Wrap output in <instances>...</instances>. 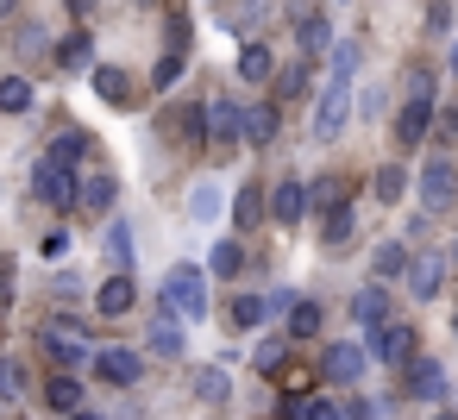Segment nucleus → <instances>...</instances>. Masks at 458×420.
Segmentation results:
<instances>
[{"instance_id":"24","label":"nucleus","mask_w":458,"mask_h":420,"mask_svg":"<svg viewBox=\"0 0 458 420\" xmlns=\"http://www.w3.org/2000/svg\"><path fill=\"white\" fill-rule=\"evenodd\" d=\"M264 214H270V207H264V189H239V195H233V220H239L245 232L264 226Z\"/></svg>"},{"instance_id":"19","label":"nucleus","mask_w":458,"mask_h":420,"mask_svg":"<svg viewBox=\"0 0 458 420\" xmlns=\"http://www.w3.org/2000/svg\"><path fill=\"white\" fill-rule=\"evenodd\" d=\"M270 214H276L283 226H295V220L308 214V189H301V182H276V195H270Z\"/></svg>"},{"instance_id":"41","label":"nucleus","mask_w":458,"mask_h":420,"mask_svg":"<svg viewBox=\"0 0 458 420\" xmlns=\"http://www.w3.org/2000/svg\"><path fill=\"white\" fill-rule=\"evenodd\" d=\"M295 307V289H270L264 295V320H276V314H289Z\"/></svg>"},{"instance_id":"42","label":"nucleus","mask_w":458,"mask_h":420,"mask_svg":"<svg viewBox=\"0 0 458 420\" xmlns=\"http://www.w3.org/2000/svg\"><path fill=\"white\" fill-rule=\"evenodd\" d=\"M383 107H389V101H383V88H358V113H364V120H377Z\"/></svg>"},{"instance_id":"44","label":"nucleus","mask_w":458,"mask_h":420,"mask_svg":"<svg viewBox=\"0 0 458 420\" xmlns=\"http://www.w3.org/2000/svg\"><path fill=\"white\" fill-rule=\"evenodd\" d=\"M301 420H339V401H327V395H320V401H308V407H301Z\"/></svg>"},{"instance_id":"3","label":"nucleus","mask_w":458,"mask_h":420,"mask_svg":"<svg viewBox=\"0 0 458 420\" xmlns=\"http://www.w3.org/2000/svg\"><path fill=\"white\" fill-rule=\"evenodd\" d=\"M38 339H45V351H51L57 364H70V370L95 364V339H89L82 326H70V320H45V326H38Z\"/></svg>"},{"instance_id":"48","label":"nucleus","mask_w":458,"mask_h":420,"mask_svg":"<svg viewBox=\"0 0 458 420\" xmlns=\"http://www.w3.org/2000/svg\"><path fill=\"white\" fill-rule=\"evenodd\" d=\"M70 7H76V13H95V0H70Z\"/></svg>"},{"instance_id":"45","label":"nucleus","mask_w":458,"mask_h":420,"mask_svg":"<svg viewBox=\"0 0 458 420\" xmlns=\"http://www.w3.org/2000/svg\"><path fill=\"white\" fill-rule=\"evenodd\" d=\"M258 13H264V0H245V7L233 13V26H239V32H251V26H258Z\"/></svg>"},{"instance_id":"18","label":"nucleus","mask_w":458,"mask_h":420,"mask_svg":"<svg viewBox=\"0 0 458 420\" xmlns=\"http://www.w3.org/2000/svg\"><path fill=\"white\" fill-rule=\"evenodd\" d=\"M89 76H95V95H101L107 107H132V82H126L120 70H107V63H95Z\"/></svg>"},{"instance_id":"39","label":"nucleus","mask_w":458,"mask_h":420,"mask_svg":"<svg viewBox=\"0 0 458 420\" xmlns=\"http://www.w3.org/2000/svg\"><path fill=\"white\" fill-rule=\"evenodd\" d=\"M377 270H383V276H402V270H408V251H402V245H377Z\"/></svg>"},{"instance_id":"51","label":"nucleus","mask_w":458,"mask_h":420,"mask_svg":"<svg viewBox=\"0 0 458 420\" xmlns=\"http://www.w3.org/2000/svg\"><path fill=\"white\" fill-rule=\"evenodd\" d=\"M439 420H458V414H439Z\"/></svg>"},{"instance_id":"2","label":"nucleus","mask_w":458,"mask_h":420,"mask_svg":"<svg viewBox=\"0 0 458 420\" xmlns=\"http://www.w3.org/2000/svg\"><path fill=\"white\" fill-rule=\"evenodd\" d=\"M164 314L170 320H201L208 314V270L170 264V276H164Z\"/></svg>"},{"instance_id":"23","label":"nucleus","mask_w":458,"mask_h":420,"mask_svg":"<svg viewBox=\"0 0 458 420\" xmlns=\"http://www.w3.org/2000/svg\"><path fill=\"white\" fill-rule=\"evenodd\" d=\"M76 201H82L89 214H107V207H114V176H89V182H76Z\"/></svg>"},{"instance_id":"35","label":"nucleus","mask_w":458,"mask_h":420,"mask_svg":"<svg viewBox=\"0 0 458 420\" xmlns=\"http://www.w3.org/2000/svg\"><path fill=\"white\" fill-rule=\"evenodd\" d=\"M20 389H26V370H20V357H0V401H20Z\"/></svg>"},{"instance_id":"4","label":"nucleus","mask_w":458,"mask_h":420,"mask_svg":"<svg viewBox=\"0 0 458 420\" xmlns=\"http://www.w3.org/2000/svg\"><path fill=\"white\" fill-rule=\"evenodd\" d=\"M458 201V164L452 157H433L427 170H420V214L433 220V214H445Z\"/></svg>"},{"instance_id":"38","label":"nucleus","mask_w":458,"mask_h":420,"mask_svg":"<svg viewBox=\"0 0 458 420\" xmlns=\"http://www.w3.org/2000/svg\"><path fill=\"white\" fill-rule=\"evenodd\" d=\"M182 145H208V120H201V107H182Z\"/></svg>"},{"instance_id":"53","label":"nucleus","mask_w":458,"mask_h":420,"mask_svg":"<svg viewBox=\"0 0 458 420\" xmlns=\"http://www.w3.org/2000/svg\"><path fill=\"white\" fill-rule=\"evenodd\" d=\"M452 332H458V320H452Z\"/></svg>"},{"instance_id":"5","label":"nucleus","mask_w":458,"mask_h":420,"mask_svg":"<svg viewBox=\"0 0 458 420\" xmlns=\"http://www.w3.org/2000/svg\"><path fill=\"white\" fill-rule=\"evenodd\" d=\"M408 295L414 301H433L439 295V282H445V251H433V245H420V257H408Z\"/></svg>"},{"instance_id":"54","label":"nucleus","mask_w":458,"mask_h":420,"mask_svg":"<svg viewBox=\"0 0 458 420\" xmlns=\"http://www.w3.org/2000/svg\"><path fill=\"white\" fill-rule=\"evenodd\" d=\"M214 7H220V0H214Z\"/></svg>"},{"instance_id":"25","label":"nucleus","mask_w":458,"mask_h":420,"mask_svg":"<svg viewBox=\"0 0 458 420\" xmlns=\"http://www.w3.org/2000/svg\"><path fill=\"white\" fill-rule=\"evenodd\" d=\"M45 401H51L57 414H76V407H82V382H76V376H51V382H45Z\"/></svg>"},{"instance_id":"34","label":"nucleus","mask_w":458,"mask_h":420,"mask_svg":"<svg viewBox=\"0 0 458 420\" xmlns=\"http://www.w3.org/2000/svg\"><path fill=\"white\" fill-rule=\"evenodd\" d=\"M195 220H214L220 214V182H195V201H189Z\"/></svg>"},{"instance_id":"20","label":"nucleus","mask_w":458,"mask_h":420,"mask_svg":"<svg viewBox=\"0 0 458 420\" xmlns=\"http://www.w3.org/2000/svg\"><path fill=\"white\" fill-rule=\"evenodd\" d=\"M82 157H89V132H57V139H51V164H57V170H76Z\"/></svg>"},{"instance_id":"30","label":"nucleus","mask_w":458,"mask_h":420,"mask_svg":"<svg viewBox=\"0 0 458 420\" xmlns=\"http://www.w3.org/2000/svg\"><path fill=\"white\" fill-rule=\"evenodd\" d=\"M352 226H358V220H352V207H333V214H327V226H320V245H333V251H339V245L352 239Z\"/></svg>"},{"instance_id":"22","label":"nucleus","mask_w":458,"mask_h":420,"mask_svg":"<svg viewBox=\"0 0 458 420\" xmlns=\"http://www.w3.org/2000/svg\"><path fill=\"white\" fill-rule=\"evenodd\" d=\"M226 395H233V376L220 364H201L195 370V401H226Z\"/></svg>"},{"instance_id":"21","label":"nucleus","mask_w":458,"mask_h":420,"mask_svg":"<svg viewBox=\"0 0 458 420\" xmlns=\"http://www.w3.org/2000/svg\"><path fill=\"white\" fill-rule=\"evenodd\" d=\"M107 257L120 276H132V226L126 220H107Z\"/></svg>"},{"instance_id":"13","label":"nucleus","mask_w":458,"mask_h":420,"mask_svg":"<svg viewBox=\"0 0 458 420\" xmlns=\"http://www.w3.org/2000/svg\"><path fill=\"white\" fill-rule=\"evenodd\" d=\"M132 295H139V289H132V276H120V270H114V276H107V282L95 289V307H101L107 320H120V314L132 307Z\"/></svg>"},{"instance_id":"1","label":"nucleus","mask_w":458,"mask_h":420,"mask_svg":"<svg viewBox=\"0 0 458 420\" xmlns=\"http://www.w3.org/2000/svg\"><path fill=\"white\" fill-rule=\"evenodd\" d=\"M327 57H333V70H327L320 107H314V139H320V145H333V139L345 132V113H352V76H358V45L345 38V45H333Z\"/></svg>"},{"instance_id":"10","label":"nucleus","mask_w":458,"mask_h":420,"mask_svg":"<svg viewBox=\"0 0 458 420\" xmlns=\"http://www.w3.org/2000/svg\"><path fill=\"white\" fill-rule=\"evenodd\" d=\"M370 351H377V364H408L414 357V326H377Z\"/></svg>"},{"instance_id":"8","label":"nucleus","mask_w":458,"mask_h":420,"mask_svg":"<svg viewBox=\"0 0 458 420\" xmlns=\"http://www.w3.org/2000/svg\"><path fill=\"white\" fill-rule=\"evenodd\" d=\"M320 376L327 382H358L364 376V345H352V339L345 345H327L320 351Z\"/></svg>"},{"instance_id":"29","label":"nucleus","mask_w":458,"mask_h":420,"mask_svg":"<svg viewBox=\"0 0 458 420\" xmlns=\"http://www.w3.org/2000/svg\"><path fill=\"white\" fill-rule=\"evenodd\" d=\"M26 107H32V82L7 76V82H0V113H26Z\"/></svg>"},{"instance_id":"6","label":"nucleus","mask_w":458,"mask_h":420,"mask_svg":"<svg viewBox=\"0 0 458 420\" xmlns=\"http://www.w3.org/2000/svg\"><path fill=\"white\" fill-rule=\"evenodd\" d=\"M32 189H38V201H51V207H76V170H57L51 157L32 170Z\"/></svg>"},{"instance_id":"49","label":"nucleus","mask_w":458,"mask_h":420,"mask_svg":"<svg viewBox=\"0 0 458 420\" xmlns=\"http://www.w3.org/2000/svg\"><path fill=\"white\" fill-rule=\"evenodd\" d=\"M7 13H13V0H0V20H7Z\"/></svg>"},{"instance_id":"37","label":"nucleus","mask_w":458,"mask_h":420,"mask_svg":"<svg viewBox=\"0 0 458 420\" xmlns=\"http://www.w3.org/2000/svg\"><path fill=\"white\" fill-rule=\"evenodd\" d=\"M233 320L239 326H264V295H239L233 301Z\"/></svg>"},{"instance_id":"36","label":"nucleus","mask_w":458,"mask_h":420,"mask_svg":"<svg viewBox=\"0 0 458 420\" xmlns=\"http://www.w3.org/2000/svg\"><path fill=\"white\" fill-rule=\"evenodd\" d=\"M182 70H189V51H170V57L157 63V76H151V82H157V88H176V82H182Z\"/></svg>"},{"instance_id":"52","label":"nucleus","mask_w":458,"mask_h":420,"mask_svg":"<svg viewBox=\"0 0 458 420\" xmlns=\"http://www.w3.org/2000/svg\"><path fill=\"white\" fill-rule=\"evenodd\" d=\"M452 257H458V245H452Z\"/></svg>"},{"instance_id":"12","label":"nucleus","mask_w":458,"mask_h":420,"mask_svg":"<svg viewBox=\"0 0 458 420\" xmlns=\"http://www.w3.org/2000/svg\"><path fill=\"white\" fill-rule=\"evenodd\" d=\"M427 126H433V95H420V101L402 107V120H395V145H420Z\"/></svg>"},{"instance_id":"47","label":"nucleus","mask_w":458,"mask_h":420,"mask_svg":"<svg viewBox=\"0 0 458 420\" xmlns=\"http://www.w3.org/2000/svg\"><path fill=\"white\" fill-rule=\"evenodd\" d=\"M64 420H101V414H89V407H76V414H64Z\"/></svg>"},{"instance_id":"16","label":"nucleus","mask_w":458,"mask_h":420,"mask_svg":"<svg viewBox=\"0 0 458 420\" xmlns=\"http://www.w3.org/2000/svg\"><path fill=\"white\" fill-rule=\"evenodd\" d=\"M145 345H151L157 357H182V345H189V339H182V320L157 314V320H151V332H145Z\"/></svg>"},{"instance_id":"27","label":"nucleus","mask_w":458,"mask_h":420,"mask_svg":"<svg viewBox=\"0 0 458 420\" xmlns=\"http://www.w3.org/2000/svg\"><path fill=\"white\" fill-rule=\"evenodd\" d=\"M239 76L245 82H270V45H245L239 51Z\"/></svg>"},{"instance_id":"40","label":"nucleus","mask_w":458,"mask_h":420,"mask_svg":"<svg viewBox=\"0 0 458 420\" xmlns=\"http://www.w3.org/2000/svg\"><path fill=\"white\" fill-rule=\"evenodd\" d=\"M276 88H283V95H308V63L283 70V76H276Z\"/></svg>"},{"instance_id":"33","label":"nucleus","mask_w":458,"mask_h":420,"mask_svg":"<svg viewBox=\"0 0 458 420\" xmlns=\"http://www.w3.org/2000/svg\"><path fill=\"white\" fill-rule=\"evenodd\" d=\"M308 201H314V207H327V214H333V207H345V182H339V176H320V182H314V189H308Z\"/></svg>"},{"instance_id":"11","label":"nucleus","mask_w":458,"mask_h":420,"mask_svg":"<svg viewBox=\"0 0 458 420\" xmlns=\"http://www.w3.org/2000/svg\"><path fill=\"white\" fill-rule=\"evenodd\" d=\"M352 320H358V326H370V332H377V326H389V289H383V282L358 289V295H352Z\"/></svg>"},{"instance_id":"14","label":"nucleus","mask_w":458,"mask_h":420,"mask_svg":"<svg viewBox=\"0 0 458 420\" xmlns=\"http://www.w3.org/2000/svg\"><path fill=\"white\" fill-rule=\"evenodd\" d=\"M408 389H414L420 401H445V389H452V382H445V364H433V357H420V364L408 370Z\"/></svg>"},{"instance_id":"46","label":"nucleus","mask_w":458,"mask_h":420,"mask_svg":"<svg viewBox=\"0 0 458 420\" xmlns=\"http://www.w3.org/2000/svg\"><path fill=\"white\" fill-rule=\"evenodd\" d=\"M339 420H370V407H364V401H352V407H345Z\"/></svg>"},{"instance_id":"43","label":"nucleus","mask_w":458,"mask_h":420,"mask_svg":"<svg viewBox=\"0 0 458 420\" xmlns=\"http://www.w3.org/2000/svg\"><path fill=\"white\" fill-rule=\"evenodd\" d=\"M251 357H258V370H264V376H270V370H276V364H283V345H276V339H264V345H258V351H251Z\"/></svg>"},{"instance_id":"9","label":"nucleus","mask_w":458,"mask_h":420,"mask_svg":"<svg viewBox=\"0 0 458 420\" xmlns=\"http://www.w3.org/2000/svg\"><path fill=\"white\" fill-rule=\"evenodd\" d=\"M201 120H208V139H214V145H239V101H233V95H214V101L201 107Z\"/></svg>"},{"instance_id":"17","label":"nucleus","mask_w":458,"mask_h":420,"mask_svg":"<svg viewBox=\"0 0 458 420\" xmlns=\"http://www.w3.org/2000/svg\"><path fill=\"white\" fill-rule=\"evenodd\" d=\"M57 63H64L70 76H82V70H95V38H89V32H70V38L57 45Z\"/></svg>"},{"instance_id":"50","label":"nucleus","mask_w":458,"mask_h":420,"mask_svg":"<svg viewBox=\"0 0 458 420\" xmlns=\"http://www.w3.org/2000/svg\"><path fill=\"white\" fill-rule=\"evenodd\" d=\"M452 70H458V45H452Z\"/></svg>"},{"instance_id":"15","label":"nucleus","mask_w":458,"mask_h":420,"mask_svg":"<svg viewBox=\"0 0 458 420\" xmlns=\"http://www.w3.org/2000/svg\"><path fill=\"white\" fill-rule=\"evenodd\" d=\"M276 139V107H245L239 113V145H270Z\"/></svg>"},{"instance_id":"26","label":"nucleus","mask_w":458,"mask_h":420,"mask_svg":"<svg viewBox=\"0 0 458 420\" xmlns=\"http://www.w3.org/2000/svg\"><path fill=\"white\" fill-rule=\"evenodd\" d=\"M301 51H308V57H327V51H333V26L308 13V20H301Z\"/></svg>"},{"instance_id":"32","label":"nucleus","mask_w":458,"mask_h":420,"mask_svg":"<svg viewBox=\"0 0 458 420\" xmlns=\"http://www.w3.org/2000/svg\"><path fill=\"white\" fill-rule=\"evenodd\" d=\"M314 332H320V307L314 301H295L289 307V339H314Z\"/></svg>"},{"instance_id":"31","label":"nucleus","mask_w":458,"mask_h":420,"mask_svg":"<svg viewBox=\"0 0 458 420\" xmlns=\"http://www.w3.org/2000/svg\"><path fill=\"white\" fill-rule=\"evenodd\" d=\"M239 264H245L239 239H220V245H214V257H208V270H214V276H239Z\"/></svg>"},{"instance_id":"7","label":"nucleus","mask_w":458,"mask_h":420,"mask_svg":"<svg viewBox=\"0 0 458 420\" xmlns=\"http://www.w3.org/2000/svg\"><path fill=\"white\" fill-rule=\"evenodd\" d=\"M95 370H101L114 389H132V382L145 376V357H139V351H126V345H107V351H95Z\"/></svg>"},{"instance_id":"28","label":"nucleus","mask_w":458,"mask_h":420,"mask_svg":"<svg viewBox=\"0 0 458 420\" xmlns=\"http://www.w3.org/2000/svg\"><path fill=\"white\" fill-rule=\"evenodd\" d=\"M402 195H408V170H402V164H383V170H377V201L395 207Z\"/></svg>"}]
</instances>
